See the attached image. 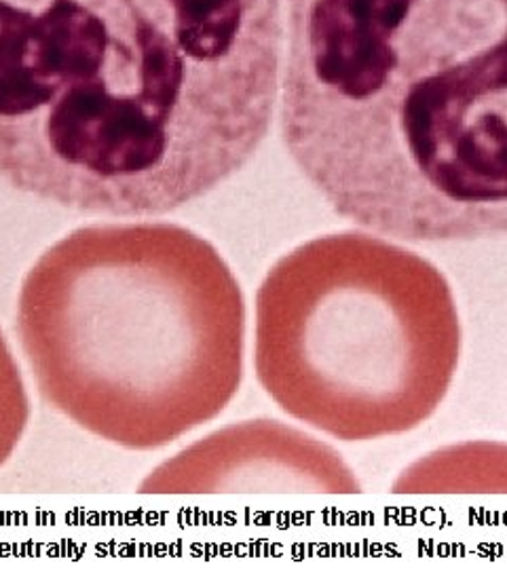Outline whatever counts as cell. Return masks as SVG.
Here are the masks:
<instances>
[{
	"label": "cell",
	"instance_id": "1",
	"mask_svg": "<svg viewBox=\"0 0 507 570\" xmlns=\"http://www.w3.org/2000/svg\"><path fill=\"white\" fill-rule=\"evenodd\" d=\"M284 0H0V180L115 218L218 188L264 142Z\"/></svg>",
	"mask_w": 507,
	"mask_h": 570
},
{
	"label": "cell",
	"instance_id": "2",
	"mask_svg": "<svg viewBox=\"0 0 507 570\" xmlns=\"http://www.w3.org/2000/svg\"><path fill=\"white\" fill-rule=\"evenodd\" d=\"M285 148L412 244L507 235V0H285Z\"/></svg>",
	"mask_w": 507,
	"mask_h": 570
},
{
	"label": "cell",
	"instance_id": "3",
	"mask_svg": "<svg viewBox=\"0 0 507 570\" xmlns=\"http://www.w3.org/2000/svg\"><path fill=\"white\" fill-rule=\"evenodd\" d=\"M18 332L42 397L123 449L209 423L244 374L240 282L214 245L167 223L61 237L21 282Z\"/></svg>",
	"mask_w": 507,
	"mask_h": 570
},
{
	"label": "cell",
	"instance_id": "4",
	"mask_svg": "<svg viewBox=\"0 0 507 570\" xmlns=\"http://www.w3.org/2000/svg\"><path fill=\"white\" fill-rule=\"evenodd\" d=\"M461 327L438 266L374 233L282 256L256 294L254 366L290 416L345 442L400 435L440 407Z\"/></svg>",
	"mask_w": 507,
	"mask_h": 570
},
{
	"label": "cell",
	"instance_id": "5",
	"mask_svg": "<svg viewBox=\"0 0 507 570\" xmlns=\"http://www.w3.org/2000/svg\"><path fill=\"white\" fill-rule=\"evenodd\" d=\"M143 494L360 492L353 469L324 442L271 419L218 429L153 469Z\"/></svg>",
	"mask_w": 507,
	"mask_h": 570
},
{
	"label": "cell",
	"instance_id": "6",
	"mask_svg": "<svg viewBox=\"0 0 507 570\" xmlns=\"http://www.w3.org/2000/svg\"><path fill=\"white\" fill-rule=\"evenodd\" d=\"M398 492H506L507 446L467 442L417 461L396 484Z\"/></svg>",
	"mask_w": 507,
	"mask_h": 570
},
{
	"label": "cell",
	"instance_id": "7",
	"mask_svg": "<svg viewBox=\"0 0 507 570\" xmlns=\"http://www.w3.org/2000/svg\"><path fill=\"white\" fill-rule=\"evenodd\" d=\"M30 421V397L13 351L0 330V468L13 456Z\"/></svg>",
	"mask_w": 507,
	"mask_h": 570
}]
</instances>
